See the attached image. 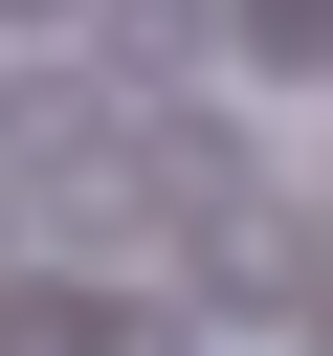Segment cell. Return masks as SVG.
<instances>
[{
    "label": "cell",
    "instance_id": "obj_1",
    "mask_svg": "<svg viewBox=\"0 0 333 356\" xmlns=\"http://www.w3.org/2000/svg\"><path fill=\"white\" fill-rule=\"evenodd\" d=\"M178 67H222V0H111V89H178Z\"/></svg>",
    "mask_w": 333,
    "mask_h": 356
},
{
    "label": "cell",
    "instance_id": "obj_2",
    "mask_svg": "<svg viewBox=\"0 0 333 356\" xmlns=\"http://www.w3.org/2000/svg\"><path fill=\"white\" fill-rule=\"evenodd\" d=\"M222 44L244 67H333V0H222Z\"/></svg>",
    "mask_w": 333,
    "mask_h": 356
},
{
    "label": "cell",
    "instance_id": "obj_3",
    "mask_svg": "<svg viewBox=\"0 0 333 356\" xmlns=\"http://www.w3.org/2000/svg\"><path fill=\"white\" fill-rule=\"evenodd\" d=\"M0 22H67V0H0Z\"/></svg>",
    "mask_w": 333,
    "mask_h": 356
},
{
    "label": "cell",
    "instance_id": "obj_4",
    "mask_svg": "<svg viewBox=\"0 0 333 356\" xmlns=\"http://www.w3.org/2000/svg\"><path fill=\"white\" fill-rule=\"evenodd\" d=\"M0 245H22V222H0Z\"/></svg>",
    "mask_w": 333,
    "mask_h": 356
}]
</instances>
